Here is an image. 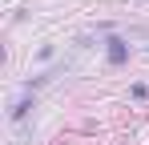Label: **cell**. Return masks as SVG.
Here are the masks:
<instances>
[{
    "mask_svg": "<svg viewBox=\"0 0 149 145\" xmlns=\"http://www.w3.org/2000/svg\"><path fill=\"white\" fill-rule=\"evenodd\" d=\"M101 48H105V61H109L113 69H125V65H129V56H133L129 36H117V32H109V36L101 40Z\"/></svg>",
    "mask_w": 149,
    "mask_h": 145,
    "instance_id": "obj_1",
    "label": "cell"
},
{
    "mask_svg": "<svg viewBox=\"0 0 149 145\" xmlns=\"http://www.w3.org/2000/svg\"><path fill=\"white\" fill-rule=\"evenodd\" d=\"M32 109H36V97L20 89V97H16V101H12V109H8V121H12V125H24Z\"/></svg>",
    "mask_w": 149,
    "mask_h": 145,
    "instance_id": "obj_2",
    "label": "cell"
},
{
    "mask_svg": "<svg viewBox=\"0 0 149 145\" xmlns=\"http://www.w3.org/2000/svg\"><path fill=\"white\" fill-rule=\"evenodd\" d=\"M52 56H56V45H52V40H45V45L36 48V65H49Z\"/></svg>",
    "mask_w": 149,
    "mask_h": 145,
    "instance_id": "obj_3",
    "label": "cell"
},
{
    "mask_svg": "<svg viewBox=\"0 0 149 145\" xmlns=\"http://www.w3.org/2000/svg\"><path fill=\"white\" fill-rule=\"evenodd\" d=\"M129 97H133V101H145V97H149V85L133 81V85H129Z\"/></svg>",
    "mask_w": 149,
    "mask_h": 145,
    "instance_id": "obj_4",
    "label": "cell"
}]
</instances>
